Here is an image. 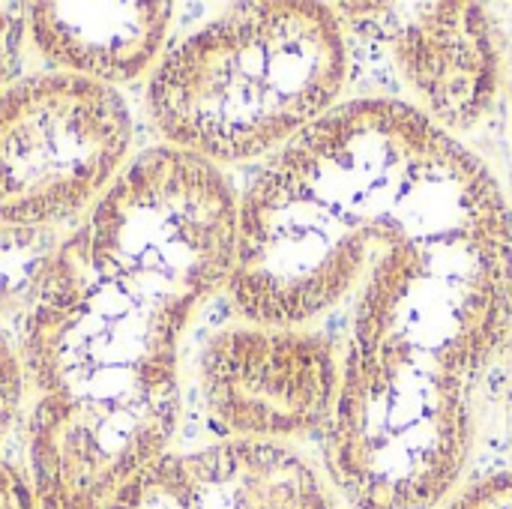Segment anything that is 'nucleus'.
Wrapping results in <instances>:
<instances>
[{
  "instance_id": "f257e3e1",
  "label": "nucleus",
  "mask_w": 512,
  "mask_h": 509,
  "mask_svg": "<svg viewBox=\"0 0 512 509\" xmlns=\"http://www.w3.org/2000/svg\"><path fill=\"white\" fill-rule=\"evenodd\" d=\"M228 294L264 327L351 300L342 363L477 387L512 330V213L489 165L417 105L354 99L240 195Z\"/></svg>"
},
{
  "instance_id": "f03ea898",
  "label": "nucleus",
  "mask_w": 512,
  "mask_h": 509,
  "mask_svg": "<svg viewBox=\"0 0 512 509\" xmlns=\"http://www.w3.org/2000/svg\"><path fill=\"white\" fill-rule=\"evenodd\" d=\"M237 198L219 165L177 147L135 156L60 240L27 312L36 390L27 480L36 509H105L180 423V336L228 288Z\"/></svg>"
},
{
  "instance_id": "7ed1b4c3",
  "label": "nucleus",
  "mask_w": 512,
  "mask_h": 509,
  "mask_svg": "<svg viewBox=\"0 0 512 509\" xmlns=\"http://www.w3.org/2000/svg\"><path fill=\"white\" fill-rule=\"evenodd\" d=\"M345 75L336 9L312 0L240 3L159 57L147 108L168 147L213 165L249 162L321 120Z\"/></svg>"
},
{
  "instance_id": "20e7f679",
  "label": "nucleus",
  "mask_w": 512,
  "mask_h": 509,
  "mask_svg": "<svg viewBox=\"0 0 512 509\" xmlns=\"http://www.w3.org/2000/svg\"><path fill=\"white\" fill-rule=\"evenodd\" d=\"M132 114L117 87L36 72L0 93V225L51 228L90 210L126 168Z\"/></svg>"
},
{
  "instance_id": "39448f33",
  "label": "nucleus",
  "mask_w": 512,
  "mask_h": 509,
  "mask_svg": "<svg viewBox=\"0 0 512 509\" xmlns=\"http://www.w3.org/2000/svg\"><path fill=\"white\" fill-rule=\"evenodd\" d=\"M339 387L342 357L309 327H228L201 354L204 405L231 438L285 444L327 429Z\"/></svg>"
},
{
  "instance_id": "423d86ee",
  "label": "nucleus",
  "mask_w": 512,
  "mask_h": 509,
  "mask_svg": "<svg viewBox=\"0 0 512 509\" xmlns=\"http://www.w3.org/2000/svg\"><path fill=\"white\" fill-rule=\"evenodd\" d=\"M339 12L390 51L420 111L447 132L471 129L495 105L501 57L483 6L462 0L345 3Z\"/></svg>"
},
{
  "instance_id": "0eeeda50",
  "label": "nucleus",
  "mask_w": 512,
  "mask_h": 509,
  "mask_svg": "<svg viewBox=\"0 0 512 509\" xmlns=\"http://www.w3.org/2000/svg\"><path fill=\"white\" fill-rule=\"evenodd\" d=\"M105 509H333L318 471L291 447L228 438L162 453Z\"/></svg>"
},
{
  "instance_id": "6e6552de",
  "label": "nucleus",
  "mask_w": 512,
  "mask_h": 509,
  "mask_svg": "<svg viewBox=\"0 0 512 509\" xmlns=\"http://www.w3.org/2000/svg\"><path fill=\"white\" fill-rule=\"evenodd\" d=\"M171 3H30L27 33L57 66L99 84H123L147 72L162 54Z\"/></svg>"
},
{
  "instance_id": "1a4fd4ad",
  "label": "nucleus",
  "mask_w": 512,
  "mask_h": 509,
  "mask_svg": "<svg viewBox=\"0 0 512 509\" xmlns=\"http://www.w3.org/2000/svg\"><path fill=\"white\" fill-rule=\"evenodd\" d=\"M60 240L51 228L0 225V315H24Z\"/></svg>"
},
{
  "instance_id": "9d476101",
  "label": "nucleus",
  "mask_w": 512,
  "mask_h": 509,
  "mask_svg": "<svg viewBox=\"0 0 512 509\" xmlns=\"http://www.w3.org/2000/svg\"><path fill=\"white\" fill-rule=\"evenodd\" d=\"M24 396V366L18 348L9 342V336L0 327V441L9 435V429L18 420Z\"/></svg>"
},
{
  "instance_id": "9b49d317",
  "label": "nucleus",
  "mask_w": 512,
  "mask_h": 509,
  "mask_svg": "<svg viewBox=\"0 0 512 509\" xmlns=\"http://www.w3.org/2000/svg\"><path fill=\"white\" fill-rule=\"evenodd\" d=\"M27 33V6L0 3V93L12 84Z\"/></svg>"
},
{
  "instance_id": "f8f14e48",
  "label": "nucleus",
  "mask_w": 512,
  "mask_h": 509,
  "mask_svg": "<svg viewBox=\"0 0 512 509\" xmlns=\"http://www.w3.org/2000/svg\"><path fill=\"white\" fill-rule=\"evenodd\" d=\"M441 509H512V471L492 474L468 486L462 495H456Z\"/></svg>"
},
{
  "instance_id": "ddd939ff",
  "label": "nucleus",
  "mask_w": 512,
  "mask_h": 509,
  "mask_svg": "<svg viewBox=\"0 0 512 509\" xmlns=\"http://www.w3.org/2000/svg\"><path fill=\"white\" fill-rule=\"evenodd\" d=\"M0 509H36L27 471L0 459Z\"/></svg>"
}]
</instances>
